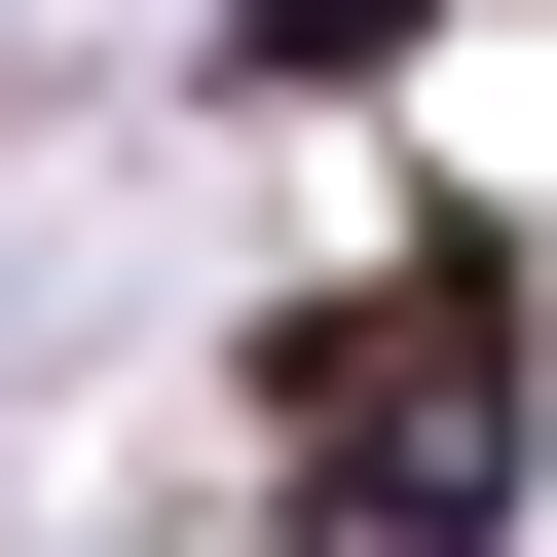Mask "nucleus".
<instances>
[{
	"label": "nucleus",
	"instance_id": "obj_1",
	"mask_svg": "<svg viewBox=\"0 0 557 557\" xmlns=\"http://www.w3.org/2000/svg\"><path fill=\"white\" fill-rule=\"evenodd\" d=\"M298 520H335V557L520 520V260H372V298H298Z\"/></svg>",
	"mask_w": 557,
	"mask_h": 557
},
{
	"label": "nucleus",
	"instance_id": "obj_2",
	"mask_svg": "<svg viewBox=\"0 0 557 557\" xmlns=\"http://www.w3.org/2000/svg\"><path fill=\"white\" fill-rule=\"evenodd\" d=\"M372 38H409V0H260V75H372Z\"/></svg>",
	"mask_w": 557,
	"mask_h": 557
}]
</instances>
